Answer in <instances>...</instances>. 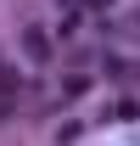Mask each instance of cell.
<instances>
[{
    "label": "cell",
    "mask_w": 140,
    "mask_h": 146,
    "mask_svg": "<svg viewBox=\"0 0 140 146\" xmlns=\"http://www.w3.org/2000/svg\"><path fill=\"white\" fill-rule=\"evenodd\" d=\"M22 51L34 56V62H51V34L45 28H22Z\"/></svg>",
    "instance_id": "6da1fadb"
},
{
    "label": "cell",
    "mask_w": 140,
    "mask_h": 146,
    "mask_svg": "<svg viewBox=\"0 0 140 146\" xmlns=\"http://www.w3.org/2000/svg\"><path fill=\"white\" fill-rule=\"evenodd\" d=\"M79 6H112V0H79Z\"/></svg>",
    "instance_id": "7a4b0ae2"
}]
</instances>
